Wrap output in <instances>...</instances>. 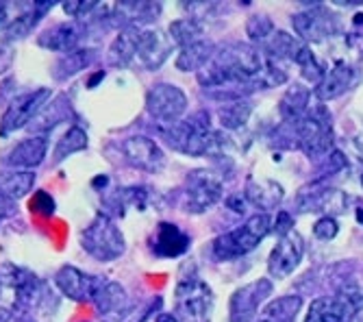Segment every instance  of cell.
<instances>
[{
	"instance_id": "obj_1",
	"label": "cell",
	"mask_w": 363,
	"mask_h": 322,
	"mask_svg": "<svg viewBox=\"0 0 363 322\" xmlns=\"http://www.w3.org/2000/svg\"><path fill=\"white\" fill-rule=\"evenodd\" d=\"M161 135L168 142V146L189 157L222 155L226 146V138L211 128L207 111H196L168 128H161Z\"/></svg>"
},
{
	"instance_id": "obj_2",
	"label": "cell",
	"mask_w": 363,
	"mask_h": 322,
	"mask_svg": "<svg viewBox=\"0 0 363 322\" xmlns=\"http://www.w3.org/2000/svg\"><path fill=\"white\" fill-rule=\"evenodd\" d=\"M294 128V138L298 142V148L311 157L320 159L328 155L333 148V124H331V113L320 101H311L307 111L289 124Z\"/></svg>"
},
{
	"instance_id": "obj_3",
	"label": "cell",
	"mask_w": 363,
	"mask_h": 322,
	"mask_svg": "<svg viewBox=\"0 0 363 322\" xmlns=\"http://www.w3.org/2000/svg\"><path fill=\"white\" fill-rule=\"evenodd\" d=\"M272 229V220L268 213H257L252 218H248L242 227L226 231L222 235H218L211 244L213 255L220 262H228V260H238V257L248 255L250 250L257 248V244L266 238Z\"/></svg>"
},
{
	"instance_id": "obj_4",
	"label": "cell",
	"mask_w": 363,
	"mask_h": 322,
	"mask_svg": "<svg viewBox=\"0 0 363 322\" xmlns=\"http://www.w3.org/2000/svg\"><path fill=\"white\" fill-rule=\"evenodd\" d=\"M81 246L96 262L107 264V262H116L124 252L126 242L122 231L118 229V224L107 213H96L94 220L81 233Z\"/></svg>"
},
{
	"instance_id": "obj_5",
	"label": "cell",
	"mask_w": 363,
	"mask_h": 322,
	"mask_svg": "<svg viewBox=\"0 0 363 322\" xmlns=\"http://www.w3.org/2000/svg\"><path fill=\"white\" fill-rule=\"evenodd\" d=\"M222 191L224 183L218 174L205 168L191 170L179 189V207L187 213H205L222 199Z\"/></svg>"
},
{
	"instance_id": "obj_6",
	"label": "cell",
	"mask_w": 363,
	"mask_h": 322,
	"mask_svg": "<svg viewBox=\"0 0 363 322\" xmlns=\"http://www.w3.org/2000/svg\"><path fill=\"white\" fill-rule=\"evenodd\" d=\"M213 309L211 287L196 274L181 279L174 289V316L179 322H207Z\"/></svg>"
},
{
	"instance_id": "obj_7",
	"label": "cell",
	"mask_w": 363,
	"mask_h": 322,
	"mask_svg": "<svg viewBox=\"0 0 363 322\" xmlns=\"http://www.w3.org/2000/svg\"><path fill=\"white\" fill-rule=\"evenodd\" d=\"M50 101H52V91L48 87H38L13 96L3 118H0V138H9L11 133L28 126Z\"/></svg>"
},
{
	"instance_id": "obj_8",
	"label": "cell",
	"mask_w": 363,
	"mask_h": 322,
	"mask_svg": "<svg viewBox=\"0 0 363 322\" xmlns=\"http://www.w3.org/2000/svg\"><path fill=\"white\" fill-rule=\"evenodd\" d=\"M146 111L161 128H168L185 116L187 96L172 83H157L146 94Z\"/></svg>"
},
{
	"instance_id": "obj_9",
	"label": "cell",
	"mask_w": 363,
	"mask_h": 322,
	"mask_svg": "<svg viewBox=\"0 0 363 322\" xmlns=\"http://www.w3.org/2000/svg\"><path fill=\"white\" fill-rule=\"evenodd\" d=\"M363 307V294L357 287H342L335 296L315 299L305 322H348Z\"/></svg>"
},
{
	"instance_id": "obj_10",
	"label": "cell",
	"mask_w": 363,
	"mask_h": 322,
	"mask_svg": "<svg viewBox=\"0 0 363 322\" xmlns=\"http://www.w3.org/2000/svg\"><path fill=\"white\" fill-rule=\"evenodd\" d=\"M296 35L305 42H324L337 35L340 30V18L328 7L322 5H311L309 9L296 13L291 18Z\"/></svg>"
},
{
	"instance_id": "obj_11",
	"label": "cell",
	"mask_w": 363,
	"mask_h": 322,
	"mask_svg": "<svg viewBox=\"0 0 363 322\" xmlns=\"http://www.w3.org/2000/svg\"><path fill=\"white\" fill-rule=\"evenodd\" d=\"M272 289L274 285L270 279H257L235 289L228 303V322H252L259 307L270 299Z\"/></svg>"
},
{
	"instance_id": "obj_12",
	"label": "cell",
	"mask_w": 363,
	"mask_h": 322,
	"mask_svg": "<svg viewBox=\"0 0 363 322\" xmlns=\"http://www.w3.org/2000/svg\"><path fill=\"white\" fill-rule=\"evenodd\" d=\"M103 281L105 279L87 274L70 264L61 266L55 274V285L59 292L77 303H94V296L98 292V287L103 285Z\"/></svg>"
},
{
	"instance_id": "obj_13",
	"label": "cell",
	"mask_w": 363,
	"mask_h": 322,
	"mask_svg": "<svg viewBox=\"0 0 363 322\" xmlns=\"http://www.w3.org/2000/svg\"><path fill=\"white\" fill-rule=\"evenodd\" d=\"M120 150L126 159L128 166H133L142 172H150L157 174L166 166V155L159 148V144L146 135H133L126 138L120 144Z\"/></svg>"
},
{
	"instance_id": "obj_14",
	"label": "cell",
	"mask_w": 363,
	"mask_h": 322,
	"mask_svg": "<svg viewBox=\"0 0 363 322\" xmlns=\"http://www.w3.org/2000/svg\"><path fill=\"white\" fill-rule=\"evenodd\" d=\"M303 252H305V242L298 231H289L287 235H283L277 242L274 250L270 252V260H268L270 277L277 281L289 277L296 268H298V264L303 260Z\"/></svg>"
},
{
	"instance_id": "obj_15",
	"label": "cell",
	"mask_w": 363,
	"mask_h": 322,
	"mask_svg": "<svg viewBox=\"0 0 363 322\" xmlns=\"http://www.w3.org/2000/svg\"><path fill=\"white\" fill-rule=\"evenodd\" d=\"M174 42L159 28H142L138 30V46H135V59L142 63L146 70H159L172 55Z\"/></svg>"
},
{
	"instance_id": "obj_16",
	"label": "cell",
	"mask_w": 363,
	"mask_h": 322,
	"mask_svg": "<svg viewBox=\"0 0 363 322\" xmlns=\"http://www.w3.org/2000/svg\"><path fill=\"white\" fill-rule=\"evenodd\" d=\"M361 81V72L346 61H335L333 68L324 70L320 83L315 85V96L320 103L333 101L337 96L350 91Z\"/></svg>"
},
{
	"instance_id": "obj_17",
	"label": "cell",
	"mask_w": 363,
	"mask_h": 322,
	"mask_svg": "<svg viewBox=\"0 0 363 322\" xmlns=\"http://www.w3.org/2000/svg\"><path fill=\"white\" fill-rule=\"evenodd\" d=\"M348 205V199L344 191L331 189V187H320L313 185L311 191L303 189L298 199H296V207L303 213H344Z\"/></svg>"
},
{
	"instance_id": "obj_18",
	"label": "cell",
	"mask_w": 363,
	"mask_h": 322,
	"mask_svg": "<svg viewBox=\"0 0 363 322\" xmlns=\"http://www.w3.org/2000/svg\"><path fill=\"white\" fill-rule=\"evenodd\" d=\"M85 24L77 22V20H68V22H59L50 28H46L44 33H40L38 38V46L52 50V52H70L77 50L81 40L85 38Z\"/></svg>"
},
{
	"instance_id": "obj_19",
	"label": "cell",
	"mask_w": 363,
	"mask_h": 322,
	"mask_svg": "<svg viewBox=\"0 0 363 322\" xmlns=\"http://www.w3.org/2000/svg\"><path fill=\"white\" fill-rule=\"evenodd\" d=\"M46 152H48V138H44V135L26 138V140L18 142L5 155V168L33 172V168H38L40 164H44Z\"/></svg>"
},
{
	"instance_id": "obj_20",
	"label": "cell",
	"mask_w": 363,
	"mask_h": 322,
	"mask_svg": "<svg viewBox=\"0 0 363 322\" xmlns=\"http://www.w3.org/2000/svg\"><path fill=\"white\" fill-rule=\"evenodd\" d=\"M159 16H161L159 3H133V0H126V3H118L111 7V24L120 26L122 30L126 28L142 30Z\"/></svg>"
},
{
	"instance_id": "obj_21",
	"label": "cell",
	"mask_w": 363,
	"mask_h": 322,
	"mask_svg": "<svg viewBox=\"0 0 363 322\" xmlns=\"http://www.w3.org/2000/svg\"><path fill=\"white\" fill-rule=\"evenodd\" d=\"M94 305L101 313V322H120L128 313L126 289L116 281H103L94 296Z\"/></svg>"
},
{
	"instance_id": "obj_22",
	"label": "cell",
	"mask_w": 363,
	"mask_h": 322,
	"mask_svg": "<svg viewBox=\"0 0 363 322\" xmlns=\"http://www.w3.org/2000/svg\"><path fill=\"white\" fill-rule=\"evenodd\" d=\"M191 238L172 222H159V227L152 233L150 248L157 257H166V260H174L189 250Z\"/></svg>"
},
{
	"instance_id": "obj_23",
	"label": "cell",
	"mask_w": 363,
	"mask_h": 322,
	"mask_svg": "<svg viewBox=\"0 0 363 322\" xmlns=\"http://www.w3.org/2000/svg\"><path fill=\"white\" fill-rule=\"evenodd\" d=\"M70 118H72V105L68 101V96H57V99H52L38 113V118L28 124V131L33 135H44L46 138L48 131H52V128H57L63 122H68Z\"/></svg>"
},
{
	"instance_id": "obj_24",
	"label": "cell",
	"mask_w": 363,
	"mask_h": 322,
	"mask_svg": "<svg viewBox=\"0 0 363 322\" xmlns=\"http://www.w3.org/2000/svg\"><path fill=\"white\" fill-rule=\"evenodd\" d=\"M55 7L52 0H40V3H30V7L5 30L3 35H0V40H3V44H13V42H20L24 38H28L33 33V28H35L40 24V20L50 13Z\"/></svg>"
},
{
	"instance_id": "obj_25",
	"label": "cell",
	"mask_w": 363,
	"mask_h": 322,
	"mask_svg": "<svg viewBox=\"0 0 363 322\" xmlns=\"http://www.w3.org/2000/svg\"><path fill=\"white\" fill-rule=\"evenodd\" d=\"M33 185H35V172L11 170V168L0 170V201L16 203L26 194H30Z\"/></svg>"
},
{
	"instance_id": "obj_26",
	"label": "cell",
	"mask_w": 363,
	"mask_h": 322,
	"mask_svg": "<svg viewBox=\"0 0 363 322\" xmlns=\"http://www.w3.org/2000/svg\"><path fill=\"white\" fill-rule=\"evenodd\" d=\"M94 59H96L94 48H77V50H70L65 55H59V59L52 66V77L59 83L68 81V79L77 77L79 72H83L85 68H89L94 63Z\"/></svg>"
},
{
	"instance_id": "obj_27",
	"label": "cell",
	"mask_w": 363,
	"mask_h": 322,
	"mask_svg": "<svg viewBox=\"0 0 363 322\" xmlns=\"http://www.w3.org/2000/svg\"><path fill=\"white\" fill-rule=\"evenodd\" d=\"M246 201L257 205L259 209L263 211H270L272 207H277L281 201H283V187L274 181H255L250 179L248 181V187H246Z\"/></svg>"
},
{
	"instance_id": "obj_28",
	"label": "cell",
	"mask_w": 363,
	"mask_h": 322,
	"mask_svg": "<svg viewBox=\"0 0 363 322\" xmlns=\"http://www.w3.org/2000/svg\"><path fill=\"white\" fill-rule=\"evenodd\" d=\"M135 46H138V30L126 28L120 30V35L111 42L107 61L113 68H126L135 61Z\"/></svg>"
},
{
	"instance_id": "obj_29",
	"label": "cell",
	"mask_w": 363,
	"mask_h": 322,
	"mask_svg": "<svg viewBox=\"0 0 363 322\" xmlns=\"http://www.w3.org/2000/svg\"><path fill=\"white\" fill-rule=\"evenodd\" d=\"M309 105H311V91L303 85H291L279 103V111L287 124H294L307 111Z\"/></svg>"
},
{
	"instance_id": "obj_30",
	"label": "cell",
	"mask_w": 363,
	"mask_h": 322,
	"mask_svg": "<svg viewBox=\"0 0 363 322\" xmlns=\"http://www.w3.org/2000/svg\"><path fill=\"white\" fill-rule=\"evenodd\" d=\"M216 46L211 42H196L191 46H185L181 48V55L177 57V68L181 72H198L205 63L211 59Z\"/></svg>"
},
{
	"instance_id": "obj_31",
	"label": "cell",
	"mask_w": 363,
	"mask_h": 322,
	"mask_svg": "<svg viewBox=\"0 0 363 322\" xmlns=\"http://www.w3.org/2000/svg\"><path fill=\"white\" fill-rule=\"evenodd\" d=\"M203 35H205V26H203V22L198 20L196 16L181 18V20H174L170 24V38L181 48L191 46L196 42H203Z\"/></svg>"
},
{
	"instance_id": "obj_32",
	"label": "cell",
	"mask_w": 363,
	"mask_h": 322,
	"mask_svg": "<svg viewBox=\"0 0 363 322\" xmlns=\"http://www.w3.org/2000/svg\"><path fill=\"white\" fill-rule=\"evenodd\" d=\"M85 148H87V133H85V128L79 126V124H72L68 131L63 133V138L57 142L55 152H52V161H55V164H61L63 159H68L74 152H81Z\"/></svg>"
},
{
	"instance_id": "obj_33",
	"label": "cell",
	"mask_w": 363,
	"mask_h": 322,
	"mask_svg": "<svg viewBox=\"0 0 363 322\" xmlns=\"http://www.w3.org/2000/svg\"><path fill=\"white\" fill-rule=\"evenodd\" d=\"M303 301L298 296H281L263 309L259 322H296Z\"/></svg>"
},
{
	"instance_id": "obj_34",
	"label": "cell",
	"mask_w": 363,
	"mask_h": 322,
	"mask_svg": "<svg viewBox=\"0 0 363 322\" xmlns=\"http://www.w3.org/2000/svg\"><path fill=\"white\" fill-rule=\"evenodd\" d=\"M250 113H252V105L246 99H240V101H230L228 105H224L218 116L224 128L235 131V128H242L248 122Z\"/></svg>"
},
{
	"instance_id": "obj_35",
	"label": "cell",
	"mask_w": 363,
	"mask_h": 322,
	"mask_svg": "<svg viewBox=\"0 0 363 322\" xmlns=\"http://www.w3.org/2000/svg\"><path fill=\"white\" fill-rule=\"evenodd\" d=\"M246 30H248V35L252 42H263V40H268L272 33H274V24L266 18V16H252L246 24Z\"/></svg>"
},
{
	"instance_id": "obj_36",
	"label": "cell",
	"mask_w": 363,
	"mask_h": 322,
	"mask_svg": "<svg viewBox=\"0 0 363 322\" xmlns=\"http://www.w3.org/2000/svg\"><path fill=\"white\" fill-rule=\"evenodd\" d=\"M30 7V3H0V35Z\"/></svg>"
},
{
	"instance_id": "obj_37",
	"label": "cell",
	"mask_w": 363,
	"mask_h": 322,
	"mask_svg": "<svg viewBox=\"0 0 363 322\" xmlns=\"http://www.w3.org/2000/svg\"><path fill=\"white\" fill-rule=\"evenodd\" d=\"M28 207H30L33 213H38L42 218H50L55 213V199L48 194V191L40 189V191H35V196L30 199Z\"/></svg>"
},
{
	"instance_id": "obj_38",
	"label": "cell",
	"mask_w": 363,
	"mask_h": 322,
	"mask_svg": "<svg viewBox=\"0 0 363 322\" xmlns=\"http://www.w3.org/2000/svg\"><path fill=\"white\" fill-rule=\"evenodd\" d=\"M346 44H348L359 57H363V11L354 16L352 26H350L348 35H346Z\"/></svg>"
},
{
	"instance_id": "obj_39",
	"label": "cell",
	"mask_w": 363,
	"mask_h": 322,
	"mask_svg": "<svg viewBox=\"0 0 363 322\" xmlns=\"http://www.w3.org/2000/svg\"><path fill=\"white\" fill-rule=\"evenodd\" d=\"M337 231H340V227H337L335 218H331V216H324V218H320V220L313 224V235H315L318 240H324V242L333 240V238L337 235Z\"/></svg>"
},
{
	"instance_id": "obj_40",
	"label": "cell",
	"mask_w": 363,
	"mask_h": 322,
	"mask_svg": "<svg viewBox=\"0 0 363 322\" xmlns=\"http://www.w3.org/2000/svg\"><path fill=\"white\" fill-rule=\"evenodd\" d=\"M274 231L283 238V235H287L289 231H294V218L287 213V211H281L279 216H277V222H274Z\"/></svg>"
},
{
	"instance_id": "obj_41",
	"label": "cell",
	"mask_w": 363,
	"mask_h": 322,
	"mask_svg": "<svg viewBox=\"0 0 363 322\" xmlns=\"http://www.w3.org/2000/svg\"><path fill=\"white\" fill-rule=\"evenodd\" d=\"M13 66V50L7 46H0V74H5Z\"/></svg>"
},
{
	"instance_id": "obj_42",
	"label": "cell",
	"mask_w": 363,
	"mask_h": 322,
	"mask_svg": "<svg viewBox=\"0 0 363 322\" xmlns=\"http://www.w3.org/2000/svg\"><path fill=\"white\" fill-rule=\"evenodd\" d=\"M101 81H105V72H96V77H91V79H89L87 87H89V89H94V87H96L98 83H101Z\"/></svg>"
},
{
	"instance_id": "obj_43",
	"label": "cell",
	"mask_w": 363,
	"mask_h": 322,
	"mask_svg": "<svg viewBox=\"0 0 363 322\" xmlns=\"http://www.w3.org/2000/svg\"><path fill=\"white\" fill-rule=\"evenodd\" d=\"M157 322H179V320H177V316H172V313H161V316L157 318Z\"/></svg>"
},
{
	"instance_id": "obj_44",
	"label": "cell",
	"mask_w": 363,
	"mask_h": 322,
	"mask_svg": "<svg viewBox=\"0 0 363 322\" xmlns=\"http://www.w3.org/2000/svg\"><path fill=\"white\" fill-rule=\"evenodd\" d=\"M361 185H363V174H361Z\"/></svg>"
}]
</instances>
